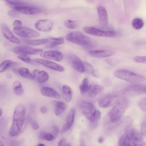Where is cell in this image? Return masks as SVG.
<instances>
[{
  "label": "cell",
  "mask_w": 146,
  "mask_h": 146,
  "mask_svg": "<svg viewBox=\"0 0 146 146\" xmlns=\"http://www.w3.org/2000/svg\"><path fill=\"white\" fill-rule=\"evenodd\" d=\"M119 146L145 145L143 136L137 130L130 128L124 132L118 141Z\"/></svg>",
  "instance_id": "1"
},
{
  "label": "cell",
  "mask_w": 146,
  "mask_h": 146,
  "mask_svg": "<svg viewBox=\"0 0 146 146\" xmlns=\"http://www.w3.org/2000/svg\"><path fill=\"white\" fill-rule=\"evenodd\" d=\"M25 114L24 106L21 104L18 105L15 109L12 124L9 131L11 136H16L21 131L24 123Z\"/></svg>",
  "instance_id": "2"
},
{
  "label": "cell",
  "mask_w": 146,
  "mask_h": 146,
  "mask_svg": "<svg viewBox=\"0 0 146 146\" xmlns=\"http://www.w3.org/2000/svg\"><path fill=\"white\" fill-rule=\"evenodd\" d=\"M129 101L127 98L121 97L116 99L109 113L111 121L116 123L119 121L127 108Z\"/></svg>",
  "instance_id": "3"
},
{
  "label": "cell",
  "mask_w": 146,
  "mask_h": 146,
  "mask_svg": "<svg viewBox=\"0 0 146 146\" xmlns=\"http://www.w3.org/2000/svg\"><path fill=\"white\" fill-rule=\"evenodd\" d=\"M66 38L68 41L81 45L86 48H92L95 46L92 39L80 32L69 33L66 35Z\"/></svg>",
  "instance_id": "4"
},
{
  "label": "cell",
  "mask_w": 146,
  "mask_h": 146,
  "mask_svg": "<svg viewBox=\"0 0 146 146\" xmlns=\"http://www.w3.org/2000/svg\"><path fill=\"white\" fill-rule=\"evenodd\" d=\"M144 86L137 84H124L120 87L119 94L121 97H132L144 93Z\"/></svg>",
  "instance_id": "5"
},
{
  "label": "cell",
  "mask_w": 146,
  "mask_h": 146,
  "mask_svg": "<svg viewBox=\"0 0 146 146\" xmlns=\"http://www.w3.org/2000/svg\"><path fill=\"white\" fill-rule=\"evenodd\" d=\"M114 75L118 78L132 83L141 82L146 79V78L143 76L124 69L115 70L114 72Z\"/></svg>",
  "instance_id": "6"
},
{
  "label": "cell",
  "mask_w": 146,
  "mask_h": 146,
  "mask_svg": "<svg viewBox=\"0 0 146 146\" xmlns=\"http://www.w3.org/2000/svg\"><path fill=\"white\" fill-rule=\"evenodd\" d=\"M6 4L9 7L18 12L27 15H34L40 13L42 10L37 7L26 5L18 1L6 2Z\"/></svg>",
  "instance_id": "7"
},
{
  "label": "cell",
  "mask_w": 146,
  "mask_h": 146,
  "mask_svg": "<svg viewBox=\"0 0 146 146\" xmlns=\"http://www.w3.org/2000/svg\"><path fill=\"white\" fill-rule=\"evenodd\" d=\"M83 30L86 33L98 36L113 37L117 34L116 32L113 30L104 31L91 27H84Z\"/></svg>",
  "instance_id": "8"
},
{
  "label": "cell",
  "mask_w": 146,
  "mask_h": 146,
  "mask_svg": "<svg viewBox=\"0 0 146 146\" xmlns=\"http://www.w3.org/2000/svg\"><path fill=\"white\" fill-rule=\"evenodd\" d=\"M80 107L84 115L92 122L94 119L96 111L94 106L89 102L83 101L81 103Z\"/></svg>",
  "instance_id": "9"
},
{
  "label": "cell",
  "mask_w": 146,
  "mask_h": 146,
  "mask_svg": "<svg viewBox=\"0 0 146 146\" xmlns=\"http://www.w3.org/2000/svg\"><path fill=\"white\" fill-rule=\"evenodd\" d=\"M41 49L36 48L27 46L20 45L15 47L13 50V52L17 54L37 55L42 52Z\"/></svg>",
  "instance_id": "10"
},
{
  "label": "cell",
  "mask_w": 146,
  "mask_h": 146,
  "mask_svg": "<svg viewBox=\"0 0 146 146\" xmlns=\"http://www.w3.org/2000/svg\"><path fill=\"white\" fill-rule=\"evenodd\" d=\"M68 58L70 64L74 69L81 73L84 72V63L79 57L74 54H71Z\"/></svg>",
  "instance_id": "11"
},
{
  "label": "cell",
  "mask_w": 146,
  "mask_h": 146,
  "mask_svg": "<svg viewBox=\"0 0 146 146\" xmlns=\"http://www.w3.org/2000/svg\"><path fill=\"white\" fill-rule=\"evenodd\" d=\"M54 25L53 22L49 19L40 20L36 22L35 27L39 31L44 32L50 31L52 29Z\"/></svg>",
  "instance_id": "12"
},
{
  "label": "cell",
  "mask_w": 146,
  "mask_h": 146,
  "mask_svg": "<svg viewBox=\"0 0 146 146\" xmlns=\"http://www.w3.org/2000/svg\"><path fill=\"white\" fill-rule=\"evenodd\" d=\"M14 32L18 35L25 38H33L40 36V33L35 30L24 27H22L17 30H13Z\"/></svg>",
  "instance_id": "13"
},
{
  "label": "cell",
  "mask_w": 146,
  "mask_h": 146,
  "mask_svg": "<svg viewBox=\"0 0 146 146\" xmlns=\"http://www.w3.org/2000/svg\"><path fill=\"white\" fill-rule=\"evenodd\" d=\"M40 55L43 58L56 61H60L63 58L62 53L55 50H49L42 52Z\"/></svg>",
  "instance_id": "14"
},
{
  "label": "cell",
  "mask_w": 146,
  "mask_h": 146,
  "mask_svg": "<svg viewBox=\"0 0 146 146\" xmlns=\"http://www.w3.org/2000/svg\"><path fill=\"white\" fill-rule=\"evenodd\" d=\"M35 61L38 63L51 69L60 72H63L64 69L62 66L53 61L37 58Z\"/></svg>",
  "instance_id": "15"
},
{
  "label": "cell",
  "mask_w": 146,
  "mask_h": 146,
  "mask_svg": "<svg viewBox=\"0 0 146 146\" xmlns=\"http://www.w3.org/2000/svg\"><path fill=\"white\" fill-rule=\"evenodd\" d=\"M116 97L111 94H107L102 96L98 101L99 106L102 108L109 107L113 104L116 100Z\"/></svg>",
  "instance_id": "16"
},
{
  "label": "cell",
  "mask_w": 146,
  "mask_h": 146,
  "mask_svg": "<svg viewBox=\"0 0 146 146\" xmlns=\"http://www.w3.org/2000/svg\"><path fill=\"white\" fill-rule=\"evenodd\" d=\"M76 114V109L73 108L68 113L66 119V123L63 126L61 133H64L69 130L73 123Z\"/></svg>",
  "instance_id": "17"
},
{
  "label": "cell",
  "mask_w": 146,
  "mask_h": 146,
  "mask_svg": "<svg viewBox=\"0 0 146 146\" xmlns=\"http://www.w3.org/2000/svg\"><path fill=\"white\" fill-rule=\"evenodd\" d=\"M31 74L32 79L41 83L46 82L49 78L48 74L44 71L35 70Z\"/></svg>",
  "instance_id": "18"
},
{
  "label": "cell",
  "mask_w": 146,
  "mask_h": 146,
  "mask_svg": "<svg viewBox=\"0 0 146 146\" xmlns=\"http://www.w3.org/2000/svg\"><path fill=\"white\" fill-rule=\"evenodd\" d=\"M1 30L4 36L10 42L17 44L21 43L20 40L14 36L7 25H3Z\"/></svg>",
  "instance_id": "19"
},
{
  "label": "cell",
  "mask_w": 146,
  "mask_h": 146,
  "mask_svg": "<svg viewBox=\"0 0 146 146\" xmlns=\"http://www.w3.org/2000/svg\"><path fill=\"white\" fill-rule=\"evenodd\" d=\"M97 10L101 25L106 27L108 25V16L106 9L103 6H99Z\"/></svg>",
  "instance_id": "20"
},
{
  "label": "cell",
  "mask_w": 146,
  "mask_h": 146,
  "mask_svg": "<svg viewBox=\"0 0 146 146\" xmlns=\"http://www.w3.org/2000/svg\"><path fill=\"white\" fill-rule=\"evenodd\" d=\"M90 54L94 57L104 58L112 56L115 52L111 50H96L90 51Z\"/></svg>",
  "instance_id": "21"
},
{
  "label": "cell",
  "mask_w": 146,
  "mask_h": 146,
  "mask_svg": "<svg viewBox=\"0 0 146 146\" xmlns=\"http://www.w3.org/2000/svg\"><path fill=\"white\" fill-rule=\"evenodd\" d=\"M41 94L44 96L48 97H52L57 98H60V94L52 88L43 87L40 90Z\"/></svg>",
  "instance_id": "22"
},
{
  "label": "cell",
  "mask_w": 146,
  "mask_h": 146,
  "mask_svg": "<svg viewBox=\"0 0 146 146\" xmlns=\"http://www.w3.org/2000/svg\"><path fill=\"white\" fill-rule=\"evenodd\" d=\"M104 89V88L102 86L96 84H93L90 85L87 92L89 96L94 97L101 93Z\"/></svg>",
  "instance_id": "23"
},
{
  "label": "cell",
  "mask_w": 146,
  "mask_h": 146,
  "mask_svg": "<svg viewBox=\"0 0 146 146\" xmlns=\"http://www.w3.org/2000/svg\"><path fill=\"white\" fill-rule=\"evenodd\" d=\"M51 103L55 107V113L56 115L61 114L66 109V105L63 102L52 100Z\"/></svg>",
  "instance_id": "24"
},
{
  "label": "cell",
  "mask_w": 146,
  "mask_h": 146,
  "mask_svg": "<svg viewBox=\"0 0 146 146\" xmlns=\"http://www.w3.org/2000/svg\"><path fill=\"white\" fill-rule=\"evenodd\" d=\"M48 39L46 46L48 48H52L56 46L63 44L64 42V39L63 37L50 38Z\"/></svg>",
  "instance_id": "25"
},
{
  "label": "cell",
  "mask_w": 146,
  "mask_h": 146,
  "mask_svg": "<svg viewBox=\"0 0 146 146\" xmlns=\"http://www.w3.org/2000/svg\"><path fill=\"white\" fill-rule=\"evenodd\" d=\"M63 97L65 101L69 102L72 98V92L70 87L67 85H64L62 88Z\"/></svg>",
  "instance_id": "26"
},
{
  "label": "cell",
  "mask_w": 146,
  "mask_h": 146,
  "mask_svg": "<svg viewBox=\"0 0 146 146\" xmlns=\"http://www.w3.org/2000/svg\"><path fill=\"white\" fill-rule=\"evenodd\" d=\"M13 89L15 94L18 96H21L24 93V91L21 82L18 80L15 81L13 85Z\"/></svg>",
  "instance_id": "27"
},
{
  "label": "cell",
  "mask_w": 146,
  "mask_h": 146,
  "mask_svg": "<svg viewBox=\"0 0 146 146\" xmlns=\"http://www.w3.org/2000/svg\"><path fill=\"white\" fill-rule=\"evenodd\" d=\"M48 42V39H42L36 40H27L24 41L27 44L31 46H36L46 43Z\"/></svg>",
  "instance_id": "28"
},
{
  "label": "cell",
  "mask_w": 146,
  "mask_h": 146,
  "mask_svg": "<svg viewBox=\"0 0 146 146\" xmlns=\"http://www.w3.org/2000/svg\"><path fill=\"white\" fill-rule=\"evenodd\" d=\"M84 72L87 74H91L94 77H98V75L96 74V71L90 64L88 62H85L84 63Z\"/></svg>",
  "instance_id": "29"
},
{
  "label": "cell",
  "mask_w": 146,
  "mask_h": 146,
  "mask_svg": "<svg viewBox=\"0 0 146 146\" xmlns=\"http://www.w3.org/2000/svg\"><path fill=\"white\" fill-rule=\"evenodd\" d=\"M15 63V62L11 60H7L4 61L0 65V72H3Z\"/></svg>",
  "instance_id": "30"
},
{
  "label": "cell",
  "mask_w": 146,
  "mask_h": 146,
  "mask_svg": "<svg viewBox=\"0 0 146 146\" xmlns=\"http://www.w3.org/2000/svg\"><path fill=\"white\" fill-rule=\"evenodd\" d=\"M90 85L88 79L87 78H84L79 87L81 93L84 94L87 92L89 89Z\"/></svg>",
  "instance_id": "31"
},
{
  "label": "cell",
  "mask_w": 146,
  "mask_h": 146,
  "mask_svg": "<svg viewBox=\"0 0 146 146\" xmlns=\"http://www.w3.org/2000/svg\"><path fill=\"white\" fill-rule=\"evenodd\" d=\"M18 71L19 74L22 77L28 79H32L31 74L28 69L21 67L19 69Z\"/></svg>",
  "instance_id": "32"
},
{
  "label": "cell",
  "mask_w": 146,
  "mask_h": 146,
  "mask_svg": "<svg viewBox=\"0 0 146 146\" xmlns=\"http://www.w3.org/2000/svg\"><path fill=\"white\" fill-rule=\"evenodd\" d=\"M144 22L141 18H136L132 21V25L135 29L139 30L141 29L143 26Z\"/></svg>",
  "instance_id": "33"
},
{
  "label": "cell",
  "mask_w": 146,
  "mask_h": 146,
  "mask_svg": "<svg viewBox=\"0 0 146 146\" xmlns=\"http://www.w3.org/2000/svg\"><path fill=\"white\" fill-rule=\"evenodd\" d=\"M39 138L41 139L48 141H50L54 138L53 135L45 132L41 133L39 136Z\"/></svg>",
  "instance_id": "34"
},
{
  "label": "cell",
  "mask_w": 146,
  "mask_h": 146,
  "mask_svg": "<svg viewBox=\"0 0 146 146\" xmlns=\"http://www.w3.org/2000/svg\"><path fill=\"white\" fill-rule=\"evenodd\" d=\"M65 26L67 28L73 29L77 27V24L75 21L70 20H66L64 22Z\"/></svg>",
  "instance_id": "35"
},
{
  "label": "cell",
  "mask_w": 146,
  "mask_h": 146,
  "mask_svg": "<svg viewBox=\"0 0 146 146\" xmlns=\"http://www.w3.org/2000/svg\"><path fill=\"white\" fill-rule=\"evenodd\" d=\"M141 133L143 136L146 137V115L144 118L141 123Z\"/></svg>",
  "instance_id": "36"
},
{
  "label": "cell",
  "mask_w": 146,
  "mask_h": 146,
  "mask_svg": "<svg viewBox=\"0 0 146 146\" xmlns=\"http://www.w3.org/2000/svg\"><path fill=\"white\" fill-rule=\"evenodd\" d=\"M133 60L136 62L146 63V56H136L134 58Z\"/></svg>",
  "instance_id": "37"
},
{
  "label": "cell",
  "mask_w": 146,
  "mask_h": 146,
  "mask_svg": "<svg viewBox=\"0 0 146 146\" xmlns=\"http://www.w3.org/2000/svg\"><path fill=\"white\" fill-rule=\"evenodd\" d=\"M17 58L27 63H29L31 61L29 57L26 54H21L17 56Z\"/></svg>",
  "instance_id": "38"
},
{
  "label": "cell",
  "mask_w": 146,
  "mask_h": 146,
  "mask_svg": "<svg viewBox=\"0 0 146 146\" xmlns=\"http://www.w3.org/2000/svg\"><path fill=\"white\" fill-rule=\"evenodd\" d=\"M138 103L139 106L141 109L143 111H146V98L141 99Z\"/></svg>",
  "instance_id": "39"
},
{
  "label": "cell",
  "mask_w": 146,
  "mask_h": 146,
  "mask_svg": "<svg viewBox=\"0 0 146 146\" xmlns=\"http://www.w3.org/2000/svg\"><path fill=\"white\" fill-rule=\"evenodd\" d=\"M22 22L20 21L17 20H15L13 23V30H19L22 27Z\"/></svg>",
  "instance_id": "40"
},
{
  "label": "cell",
  "mask_w": 146,
  "mask_h": 146,
  "mask_svg": "<svg viewBox=\"0 0 146 146\" xmlns=\"http://www.w3.org/2000/svg\"><path fill=\"white\" fill-rule=\"evenodd\" d=\"M101 116V113L98 110H96L93 121L92 122L93 124L96 123L100 119Z\"/></svg>",
  "instance_id": "41"
},
{
  "label": "cell",
  "mask_w": 146,
  "mask_h": 146,
  "mask_svg": "<svg viewBox=\"0 0 146 146\" xmlns=\"http://www.w3.org/2000/svg\"><path fill=\"white\" fill-rule=\"evenodd\" d=\"M53 134L54 138H55L56 137L58 132V129L56 126H54L53 127Z\"/></svg>",
  "instance_id": "42"
},
{
  "label": "cell",
  "mask_w": 146,
  "mask_h": 146,
  "mask_svg": "<svg viewBox=\"0 0 146 146\" xmlns=\"http://www.w3.org/2000/svg\"><path fill=\"white\" fill-rule=\"evenodd\" d=\"M11 10L8 11V14L11 16H14L17 15V12L15 10Z\"/></svg>",
  "instance_id": "43"
},
{
  "label": "cell",
  "mask_w": 146,
  "mask_h": 146,
  "mask_svg": "<svg viewBox=\"0 0 146 146\" xmlns=\"http://www.w3.org/2000/svg\"><path fill=\"white\" fill-rule=\"evenodd\" d=\"M32 127L33 129L37 130L39 128V125L36 123L33 122L32 124Z\"/></svg>",
  "instance_id": "44"
},
{
  "label": "cell",
  "mask_w": 146,
  "mask_h": 146,
  "mask_svg": "<svg viewBox=\"0 0 146 146\" xmlns=\"http://www.w3.org/2000/svg\"><path fill=\"white\" fill-rule=\"evenodd\" d=\"M66 139L64 138L61 139L58 143V145L60 146H64L65 144Z\"/></svg>",
  "instance_id": "45"
},
{
  "label": "cell",
  "mask_w": 146,
  "mask_h": 146,
  "mask_svg": "<svg viewBox=\"0 0 146 146\" xmlns=\"http://www.w3.org/2000/svg\"><path fill=\"white\" fill-rule=\"evenodd\" d=\"M40 111L42 113H45L47 112V110L46 108L45 107H42L40 108Z\"/></svg>",
  "instance_id": "46"
},
{
  "label": "cell",
  "mask_w": 146,
  "mask_h": 146,
  "mask_svg": "<svg viewBox=\"0 0 146 146\" xmlns=\"http://www.w3.org/2000/svg\"><path fill=\"white\" fill-rule=\"evenodd\" d=\"M104 139L103 137H100L98 139V141L99 143H102L104 142Z\"/></svg>",
  "instance_id": "47"
},
{
  "label": "cell",
  "mask_w": 146,
  "mask_h": 146,
  "mask_svg": "<svg viewBox=\"0 0 146 146\" xmlns=\"http://www.w3.org/2000/svg\"><path fill=\"white\" fill-rule=\"evenodd\" d=\"M3 0L6 1L7 2H17V1H17V0Z\"/></svg>",
  "instance_id": "48"
},
{
  "label": "cell",
  "mask_w": 146,
  "mask_h": 146,
  "mask_svg": "<svg viewBox=\"0 0 146 146\" xmlns=\"http://www.w3.org/2000/svg\"><path fill=\"white\" fill-rule=\"evenodd\" d=\"M6 76L8 79H10L11 77V74L9 73L7 74Z\"/></svg>",
  "instance_id": "49"
},
{
  "label": "cell",
  "mask_w": 146,
  "mask_h": 146,
  "mask_svg": "<svg viewBox=\"0 0 146 146\" xmlns=\"http://www.w3.org/2000/svg\"><path fill=\"white\" fill-rule=\"evenodd\" d=\"M71 144L69 143H65L64 146H71Z\"/></svg>",
  "instance_id": "50"
},
{
  "label": "cell",
  "mask_w": 146,
  "mask_h": 146,
  "mask_svg": "<svg viewBox=\"0 0 146 146\" xmlns=\"http://www.w3.org/2000/svg\"><path fill=\"white\" fill-rule=\"evenodd\" d=\"M37 146H45V145L42 143H39L38 145H37Z\"/></svg>",
  "instance_id": "51"
},
{
  "label": "cell",
  "mask_w": 146,
  "mask_h": 146,
  "mask_svg": "<svg viewBox=\"0 0 146 146\" xmlns=\"http://www.w3.org/2000/svg\"><path fill=\"white\" fill-rule=\"evenodd\" d=\"M0 116H1L2 113V110L1 108H0Z\"/></svg>",
  "instance_id": "52"
},
{
  "label": "cell",
  "mask_w": 146,
  "mask_h": 146,
  "mask_svg": "<svg viewBox=\"0 0 146 146\" xmlns=\"http://www.w3.org/2000/svg\"><path fill=\"white\" fill-rule=\"evenodd\" d=\"M0 146H4V145L2 143V142H1V141H0Z\"/></svg>",
  "instance_id": "53"
},
{
  "label": "cell",
  "mask_w": 146,
  "mask_h": 146,
  "mask_svg": "<svg viewBox=\"0 0 146 146\" xmlns=\"http://www.w3.org/2000/svg\"><path fill=\"white\" fill-rule=\"evenodd\" d=\"M144 92L146 93V86H144Z\"/></svg>",
  "instance_id": "54"
}]
</instances>
